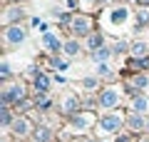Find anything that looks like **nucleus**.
<instances>
[{"instance_id":"20e7f679","label":"nucleus","mask_w":149,"mask_h":142,"mask_svg":"<svg viewBox=\"0 0 149 142\" xmlns=\"http://www.w3.org/2000/svg\"><path fill=\"white\" fill-rule=\"evenodd\" d=\"M119 102V92L114 87H109V90H104V92L100 95V105L102 107H114Z\"/></svg>"},{"instance_id":"2eb2a0df","label":"nucleus","mask_w":149,"mask_h":142,"mask_svg":"<svg viewBox=\"0 0 149 142\" xmlns=\"http://www.w3.org/2000/svg\"><path fill=\"white\" fill-rule=\"evenodd\" d=\"M47 85H50V82H47V77H45V75H40V77L35 80V87L40 90V95H45V90H47Z\"/></svg>"},{"instance_id":"6e6552de","label":"nucleus","mask_w":149,"mask_h":142,"mask_svg":"<svg viewBox=\"0 0 149 142\" xmlns=\"http://www.w3.org/2000/svg\"><path fill=\"white\" fill-rule=\"evenodd\" d=\"M27 127L30 125H27V120H22V117L13 122V132H15V135H27Z\"/></svg>"},{"instance_id":"5701e85b","label":"nucleus","mask_w":149,"mask_h":142,"mask_svg":"<svg viewBox=\"0 0 149 142\" xmlns=\"http://www.w3.org/2000/svg\"><path fill=\"white\" fill-rule=\"evenodd\" d=\"M97 3H100V5H104V3H107V0H97Z\"/></svg>"},{"instance_id":"4468645a","label":"nucleus","mask_w":149,"mask_h":142,"mask_svg":"<svg viewBox=\"0 0 149 142\" xmlns=\"http://www.w3.org/2000/svg\"><path fill=\"white\" fill-rule=\"evenodd\" d=\"M147 107H149L147 97H134V110H137V112H144Z\"/></svg>"},{"instance_id":"b1692460","label":"nucleus","mask_w":149,"mask_h":142,"mask_svg":"<svg viewBox=\"0 0 149 142\" xmlns=\"http://www.w3.org/2000/svg\"><path fill=\"white\" fill-rule=\"evenodd\" d=\"M82 3H90V0H82Z\"/></svg>"},{"instance_id":"a211bd4d","label":"nucleus","mask_w":149,"mask_h":142,"mask_svg":"<svg viewBox=\"0 0 149 142\" xmlns=\"http://www.w3.org/2000/svg\"><path fill=\"white\" fill-rule=\"evenodd\" d=\"M0 117H3V125H10L13 117H10V110H8L5 105H3V110H0Z\"/></svg>"},{"instance_id":"aec40b11","label":"nucleus","mask_w":149,"mask_h":142,"mask_svg":"<svg viewBox=\"0 0 149 142\" xmlns=\"http://www.w3.org/2000/svg\"><path fill=\"white\" fill-rule=\"evenodd\" d=\"M0 75H3V77H10V65H8V63L0 65Z\"/></svg>"},{"instance_id":"9d476101","label":"nucleus","mask_w":149,"mask_h":142,"mask_svg":"<svg viewBox=\"0 0 149 142\" xmlns=\"http://www.w3.org/2000/svg\"><path fill=\"white\" fill-rule=\"evenodd\" d=\"M92 125V117L90 115H74V127H80V130H85V127Z\"/></svg>"},{"instance_id":"0eeeda50","label":"nucleus","mask_w":149,"mask_h":142,"mask_svg":"<svg viewBox=\"0 0 149 142\" xmlns=\"http://www.w3.org/2000/svg\"><path fill=\"white\" fill-rule=\"evenodd\" d=\"M42 42H45V47H50V50H55V53L60 50V40L55 37V32H45V35H42Z\"/></svg>"},{"instance_id":"f03ea898","label":"nucleus","mask_w":149,"mask_h":142,"mask_svg":"<svg viewBox=\"0 0 149 142\" xmlns=\"http://www.w3.org/2000/svg\"><path fill=\"white\" fill-rule=\"evenodd\" d=\"M3 40H5V45H17V42L25 40V30L17 27V25H13V27H8V30H5Z\"/></svg>"},{"instance_id":"f3484780","label":"nucleus","mask_w":149,"mask_h":142,"mask_svg":"<svg viewBox=\"0 0 149 142\" xmlns=\"http://www.w3.org/2000/svg\"><path fill=\"white\" fill-rule=\"evenodd\" d=\"M129 125H132V130H139V127H144L142 115H132V117H129Z\"/></svg>"},{"instance_id":"7ed1b4c3","label":"nucleus","mask_w":149,"mask_h":142,"mask_svg":"<svg viewBox=\"0 0 149 142\" xmlns=\"http://www.w3.org/2000/svg\"><path fill=\"white\" fill-rule=\"evenodd\" d=\"M119 125H122V117L119 115H104L100 120V130L102 132H114V130H119Z\"/></svg>"},{"instance_id":"f8f14e48","label":"nucleus","mask_w":149,"mask_h":142,"mask_svg":"<svg viewBox=\"0 0 149 142\" xmlns=\"http://www.w3.org/2000/svg\"><path fill=\"white\" fill-rule=\"evenodd\" d=\"M132 55L134 58H144V55H147V45H144V42H137V45L132 47ZM147 60V58H144Z\"/></svg>"},{"instance_id":"393cba45","label":"nucleus","mask_w":149,"mask_h":142,"mask_svg":"<svg viewBox=\"0 0 149 142\" xmlns=\"http://www.w3.org/2000/svg\"><path fill=\"white\" fill-rule=\"evenodd\" d=\"M142 142H149V140H142Z\"/></svg>"},{"instance_id":"6ab92c4d","label":"nucleus","mask_w":149,"mask_h":142,"mask_svg":"<svg viewBox=\"0 0 149 142\" xmlns=\"http://www.w3.org/2000/svg\"><path fill=\"white\" fill-rule=\"evenodd\" d=\"M132 82L137 85V87H144V85H147V77H144V75H137V77H134Z\"/></svg>"},{"instance_id":"423d86ee","label":"nucleus","mask_w":149,"mask_h":142,"mask_svg":"<svg viewBox=\"0 0 149 142\" xmlns=\"http://www.w3.org/2000/svg\"><path fill=\"white\" fill-rule=\"evenodd\" d=\"M127 18H129V10H127V8H117V10H112L109 20L114 22V25H122V22H127Z\"/></svg>"},{"instance_id":"39448f33","label":"nucleus","mask_w":149,"mask_h":142,"mask_svg":"<svg viewBox=\"0 0 149 142\" xmlns=\"http://www.w3.org/2000/svg\"><path fill=\"white\" fill-rule=\"evenodd\" d=\"M90 25H92L90 18H85V15H77V18L72 20V30L80 32V35H87V32H90Z\"/></svg>"},{"instance_id":"412c9836","label":"nucleus","mask_w":149,"mask_h":142,"mask_svg":"<svg viewBox=\"0 0 149 142\" xmlns=\"http://www.w3.org/2000/svg\"><path fill=\"white\" fill-rule=\"evenodd\" d=\"M114 50H117V53H124V50H127V45H124V42H117V45H114Z\"/></svg>"},{"instance_id":"ddd939ff","label":"nucleus","mask_w":149,"mask_h":142,"mask_svg":"<svg viewBox=\"0 0 149 142\" xmlns=\"http://www.w3.org/2000/svg\"><path fill=\"white\" fill-rule=\"evenodd\" d=\"M107 58H109V50H104V47L97 50V53H92V60H95V63H104Z\"/></svg>"},{"instance_id":"4be33fe9","label":"nucleus","mask_w":149,"mask_h":142,"mask_svg":"<svg viewBox=\"0 0 149 142\" xmlns=\"http://www.w3.org/2000/svg\"><path fill=\"white\" fill-rule=\"evenodd\" d=\"M95 85H97V80H92V77L85 80V87H95Z\"/></svg>"},{"instance_id":"f257e3e1","label":"nucleus","mask_w":149,"mask_h":142,"mask_svg":"<svg viewBox=\"0 0 149 142\" xmlns=\"http://www.w3.org/2000/svg\"><path fill=\"white\" fill-rule=\"evenodd\" d=\"M25 97V87H22L20 82H13V85H8L5 90H3V105H13V102H17L20 105V100Z\"/></svg>"},{"instance_id":"dca6fc26","label":"nucleus","mask_w":149,"mask_h":142,"mask_svg":"<svg viewBox=\"0 0 149 142\" xmlns=\"http://www.w3.org/2000/svg\"><path fill=\"white\" fill-rule=\"evenodd\" d=\"M35 137H37V140H42V142H47V140H50V130H47V127H37V130H35Z\"/></svg>"},{"instance_id":"9b49d317","label":"nucleus","mask_w":149,"mask_h":142,"mask_svg":"<svg viewBox=\"0 0 149 142\" xmlns=\"http://www.w3.org/2000/svg\"><path fill=\"white\" fill-rule=\"evenodd\" d=\"M65 53H67L70 58H74V55L80 53V42H77V40H70L67 45H65Z\"/></svg>"},{"instance_id":"1a4fd4ad","label":"nucleus","mask_w":149,"mask_h":142,"mask_svg":"<svg viewBox=\"0 0 149 142\" xmlns=\"http://www.w3.org/2000/svg\"><path fill=\"white\" fill-rule=\"evenodd\" d=\"M17 18H22V10L20 8H10V10H5V18H3V22H13V20H17Z\"/></svg>"}]
</instances>
